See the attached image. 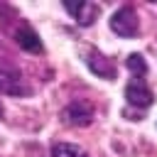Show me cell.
I'll return each mask as SVG.
<instances>
[{"instance_id": "obj_1", "label": "cell", "mask_w": 157, "mask_h": 157, "mask_svg": "<svg viewBox=\"0 0 157 157\" xmlns=\"http://www.w3.org/2000/svg\"><path fill=\"white\" fill-rule=\"evenodd\" d=\"M93 103L86 98H74L69 105H64L61 110V123L71 125V128H86L93 123Z\"/></svg>"}, {"instance_id": "obj_2", "label": "cell", "mask_w": 157, "mask_h": 157, "mask_svg": "<svg viewBox=\"0 0 157 157\" xmlns=\"http://www.w3.org/2000/svg\"><path fill=\"white\" fill-rule=\"evenodd\" d=\"M110 29L118 34V37H135L137 32H140V17H137V12H135V7H130V5H123V7H118L115 12H113V17H110Z\"/></svg>"}, {"instance_id": "obj_3", "label": "cell", "mask_w": 157, "mask_h": 157, "mask_svg": "<svg viewBox=\"0 0 157 157\" xmlns=\"http://www.w3.org/2000/svg\"><path fill=\"white\" fill-rule=\"evenodd\" d=\"M0 93H7V96H29L32 86L27 83V78L17 69L0 66Z\"/></svg>"}, {"instance_id": "obj_4", "label": "cell", "mask_w": 157, "mask_h": 157, "mask_svg": "<svg viewBox=\"0 0 157 157\" xmlns=\"http://www.w3.org/2000/svg\"><path fill=\"white\" fill-rule=\"evenodd\" d=\"M83 54H86V66L98 76V78H105V81H113L115 76H118V69H115V61L113 59H108L105 54H101L98 49H93V47H88V49H83Z\"/></svg>"}, {"instance_id": "obj_5", "label": "cell", "mask_w": 157, "mask_h": 157, "mask_svg": "<svg viewBox=\"0 0 157 157\" xmlns=\"http://www.w3.org/2000/svg\"><path fill=\"white\" fill-rule=\"evenodd\" d=\"M64 7L74 15V20H76L81 27H91V25L98 20V15H101V7H98L96 2H88V0H78V2L66 0Z\"/></svg>"}, {"instance_id": "obj_6", "label": "cell", "mask_w": 157, "mask_h": 157, "mask_svg": "<svg viewBox=\"0 0 157 157\" xmlns=\"http://www.w3.org/2000/svg\"><path fill=\"white\" fill-rule=\"evenodd\" d=\"M125 98H128V103L135 105V108H150V105L155 103V96H152V91L147 88V83H145L142 78H132V81L125 86Z\"/></svg>"}, {"instance_id": "obj_7", "label": "cell", "mask_w": 157, "mask_h": 157, "mask_svg": "<svg viewBox=\"0 0 157 157\" xmlns=\"http://www.w3.org/2000/svg\"><path fill=\"white\" fill-rule=\"evenodd\" d=\"M15 42H17L25 52L42 54V42H39V34H37L29 25H20V27L15 29Z\"/></svg>"}, {"instance_id": "obj_8", "label": "cell", "mask_w": 157, "mask_h": 157, "mask_svg": "<svg viewBox=\"0 0 157 157\" xmlns=\"http://www.w3.org/2000/svg\"><path fill=\"white\" fill-rule=\"evenodd\" d=\"M52 157H88V152L74 142H54L52 145Z\"/></svg>"}, {"instance_id": "obj_9", "label": "cell", "mask_w": 157, "mask_h": 157, "mask_svg": "<svg viewBox=\"0 0 157 157\" xmlns=\"http://www.w3.org/2000/svg\"><path fill=\"white\" fill-rule=\"evenodd\" d=\"M125 66H128V71H132V74H135V78H140V76H145V74H147V61L142 59V54H128Z\"/></svg>"}, {"instance_id": "obj_10", "label": "cell", "mask_w": 157, "mask_h": 157, "mask_svg": "<svg viewBox=\"0 0 157 157\" xmlns=\"http://www.w3.org/2000/svg\"><path fill=\"white\" fill-rule=\"evenodd\" d=\"M0 118H2V103H0Z\"/></svg>"}]
</instances>
